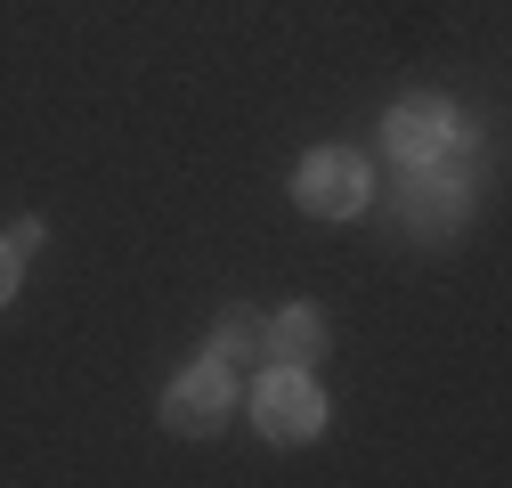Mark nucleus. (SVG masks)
<instances>
[{
	"instance_id": "6e6552de",
	"label": "nucleus",
	"mask_w": 512,
	"mask_h": 488,
	"mask_svg": "<svg viewBox=\"0 0 512 488\" xmlns=\"http://www.w3.org/2000/svg\"><path fill=\"white\" fill-rule=\"evenodd\" d=\"M17 261H25V253H17L9 236H0V310H9V301H17Z\"/></svg>"
},
{
	"instance_id": "f03ea898",
	"label": "nucleus",
	"mask_w": 512,
	"mask_h": 488,
	"mask_svg": "<svg viewBox=\"0 0 512 488\" xmlns=\"http://www.w3.org/2000/svg\"><path fill=\"white\" fill-rule=\"evenodd\" d=\"M293 204H301L309 220H350V212H366V163H358L350 147H317V155H301V171H293Z\"/></svg>"
},
{
	"instance_id": "7ed1b4c3",
	"label": "nucleus",
	"mask_w": 512,
	"mask_h": 488,
	"mask_svg": "<svg viewBox=\"0 0 512 488\" xmlns=\"http://www.w3.org/2000/svg\"><path fill=\"white\" fill-rule=\"evenodd\" d=\"M228 407H236V383H228V358H196L187 375L163 391V423L179 440H212L220 423H228Z\"/></svg>"
},
{
	"instance_id": "f257e3e1",
	"label": "nucleus",
	"mask_w": 512,
	"mask_h": 488,
	"mask_svg": "<svg viewBox=\"0 0 512 488\" xmlns=\"http://www.w3.org/2000/svg\"><path fill=\"white\" fill-rule=\"evenodd\" d=\"M464 196H472L464 147L447 139V147H431L423 163H407V196H399V212H407L415 236H456V228H464Z\"/></svg>"
},
{
	"instance_id": "20e7f679",
	"label": "nucleus",
	"mask_w": 512,
	"mask_h": 488,
	"mask_svg": "<svg viewBox=\"0 0 512 488\" xmlns=\"http://www.w3.org/2000/svg\"><path fill=\"white\" fill-rule=\"evenodd\" d=\"M252 423H261L269 440H309L317 423H326V399H317L309 366H269L261 391H252Z\"/></svg>"
},
{
	"instance_id": "423d86ee",
	"label": "nucleus",
	"mask_w": 512,
	"mask_h": 488,
	"mask_svg": "<svg viewBox=\"0 0 512 488\" xmlns=\"http://www.w3.org/2000/svg\"><path fill=\"white\" fill-rule=\"evenodd\" d=\"M261 358H269V366H317V358H326V310H317V301L277 310V318L261 326Z\"/></svg>"
},
{
	"instance_id": "0eeeda50",
	"label": "nucleus",
	"mask_w": 512,
	"mask_h": 488,
	"mask_svg": "<svg viewBox=\"0 0 512 488\" xmlns=\"http://www.w3.org/2000/svg\"><path fill=\"white\" fill-rule=\"evenodd\" d=\"M261 326H269L261 310H228L220 334H212V358H228V366H236V358H261Z\"/></svg>"
},
{
	"instance_id": "39448f33",
	"label": "nucleus",
	"mask_w": 512,
	"mask_h": 488,
	"mask_svg": "<svg viewBox=\"0 0 512 488\" xmlns=\"http://www.w3.org/2000/svg\"><path fill=\"white\" fill-rule=\"evenodd\" d=\"M456 139V106L447 98H399L391 114H382V147H391V163H423L431 147H447Z\"/></svg>"
}]
</instances>
